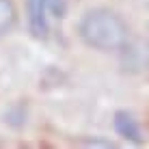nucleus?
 Here are the masks:
<instances>
[{"instance_id": "obj_1", "label": "nucleus", "mask_w": 149, "mask_h": 149, "mask_svg": "<svg viewBox=\"0 0 149 149\" xmlns=\"http://www.w3.org/2000/svg\"><path fill=\"white\" fill-rule=\"evenodd\" d=\"M78 35L89 48L100 52H115V50H121L123 43L130 39V28L119 13L97 7L89 9L80 17Z\"/></svg>"}, {"instance_id": "obj_2", "label": "nucleus", "mask_w": 149, "mask_h": 149, "mask_svg": "<svg viewBox=\"0 0 149 149\" xmlns=\"http://www.w3.org/2000/svg\"><path fill=\"white\" fill-rule=\"evenodd\" d=\"M119 65L123 74H145L149 69V41L127 39L119 50Z\"/></svg>"}, {"instance_id": "obj_3", "label": "nucleus", "mask_w": 149, "mask_h": 149, "mask_svg": "<svg viewBox=\"0 0 149 149\" xmlns=\"http://www.w3.org/2000/svg\"><path fill=\"white\" fill-rule=\"evenodd\" d=\"M28 7V28L33 33V37L37 39H45L48 37V7H45V0H26Z\"/></svg>"}, {"instance_id": "obj_4", "label": "nucleus", "mask_w": 149, "mask_h": 149, "mask_svg": "<svg viewBox=\"0 0 149 149\" xmlns=\"http://www.w3.org/2000/svg\"><path fill=\"white\" fill-rule=\"evenodd\" d=\"M115 130L117 134L123 136L125 141L134 143V145H143V134H141V127L134 119V115L127 110H117L115 112Z\"/></svg>"}, {"instance_id": "obj_5", "label": "nucleus", "mask_w": 149, "mask_h": 149, "mask_svg": "<svg viewBox=\"0 0 149 149\" xmlns=\"http://www.w3.org/2000/svg\"><path fill=\"white\" fill-rule=\"evenodd\" d=\"M15 22H17V9L13 0H0V37L11 33Z\"/></svg>"}, {"instance_id": "obj_6", "label": "nucleus", "mask_w": 149, "mask_h": 149, "mask_svg": "<svg viewBox=\"0 0 149 149\" xmlns=\"http://www.w3.org/2000/svg\"><path fill=\"white\" fill-rule=\"evenodd\" d=\"M4 121H7L9 125H13V127L24 125V121H26V106H24L22 102H17V104H13L11 108H7Z\"/></svg>"}, {"instance_id": "obj_7", "label": "nucleus", "mask_w": 149, "mask_h": 149, "mask_svg": "<svg viewBox=\"0 0 149 149\" xmlns=\"http://www.w3.org/2000/svg\"><path fill=\"white\" fill-rule=\"evenodd\" d=\"M45 7H48L50 15H54L56 19H61L67 13V0H45Z\"/></svg>"}, {"instance_id": "obj_8", "label": "nucleus", "mask_w": 149, "mask_h": 149, "mask_svg": "<svg viewBox=\"0 0 149 149\" xmlns=\"http://www.w3.org/2000/svg\"><path fill=\"white\" fill-rule=\"evenodd\" d=\"M80 145H86V147H115V143L110 141H102V138H82L78 141Z\"/></svg>"}]
</instances>
